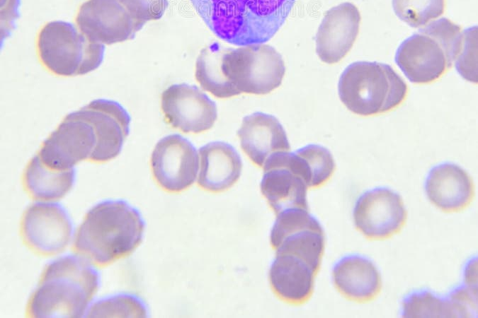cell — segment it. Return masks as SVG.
<instances>
[{
    "label": "cell",
    "instance_id": "3",
    "mask_svg": "<svg viewBox=\"0 0 478 318\" xmlns=\"http://www.w3.org/2000/svg\"><path fill=\"white\" fill-rule=\"evenodd\" d=\"M220 39L234 45L262 44L285 23L295 0H190Z\"/></svg>",
    "mask_w": 478,
    "mask_h": 318
},
{
    "label": "cell",
    "instance_id": "22",
    "mask_svg": "<svg viewBox=\"0 0 478 318\" xmlns=\"http://www.w3.org/2000/svg\"><path fill=\"white\" fill-rule=\"evenodd\" d=\"M75 178L74 167L64 170L50 167L36 154L25 169L23 182L25 191L33 199L55 201L71 190Z\"/></svg>",
    "mask_w": 478,
    "mask_h": 318
},
{
    "label": "cell",
    "instance_id": "15",
    "mask_svg": "<svg viewBox=\"0 0 478 318\" xmlns=\"http://www.w3.org/2000/svg\"><path fill=\"white\" fill-rule=\"evenodd\" d=\"M261 194L278 214L292 208L309 209L308 185L295 165L289 151L273 154L263 166Z\"/></svg>",
    "mask_w": 478,
    "mask_h": 318
},
{
    "label": "cell",
    "instance_id": "2",
    "mask_svg": "<svg viewBox=\"0 0 478 318\" xmlns=\"http://www.w3.org/2000/svg\"><path fill=\"white\" fill-rule=\"evenodd\" d=\"M101 283L93 264L79 254L51 261L26 308L29 317H85Z\"/></svg>",
    "mask_w": 478,
    "mask_h": 318
},
{
    "label": "cell",
    "instance_id": "11",
    "mask_svg": "<svg viewBox=\"0 0 478 318\" xmlns=\"http://www.w3.org/2000/svg\"><path fill=\"white\" fill-rule=\"evenodd\" d=\"M199 165L195 147L188 139L178 134L161 139L150 159L156 182L164 190L171 193L181 192L194 183Z\"/></svg>",
    "mask_w": 478,
    "mask_h": 318
},
{
    "label": "cell",
    "instance_id": "24",
    "mask_svg": "<svg viewBox=\"0 0 478 318\" xmlns=\"http://www.w3.org/2000/svg\"><path fill=\"white\" fill-rule=\"evenodd\" d=\"M149 308L137 294L119 293L105 296L91 304L88 317H148Z\"/></svg>",
    "mask_w": 478,
    "mask_h": 318
},
{
    "label": "cell",
    "instance_id": "8",
    "mask_svg": "<svg viewBox=\"0 0 478 318\" xmlns=\"http://www.w3.org/2000/svg\"><path fill=\"white\" fill-rule=\"evenodd\" d=\"M37 50L41 63L50 72L61 76H75L99 67L105 46L89 40L74 24L55 20L40 31Z\"/></svg>",
    "mask_w": 478,
    "mask_h": 318
},
{
    "label": "cell",
    "instance_id": "20",
    "mask_svg": "<svg viewBox=\"0 0 478 318\" xmlns=\"http://www.w3.org/2000/svg\"><path fill=\"white\" fill-rule=\"evenodd\" d=\"M332 280L343 296L357 302L374 300L382 288L379 271L370 259L360 254L339 259L333 266Z\"/></svg>",
    "mask_w": 478,
    "mask_h": 318
},
{
    "label": "cell",
    "instance_id": "10",
    "mask_svg": "<svg viewBox=\"0 0 478 318\" xmlns=\"http://www.w3.org/2000/svg\"><path fill=\"white\" fill-rule=\"evenodd\" d=\"M20 229L25 244L44 256L62 252L74 234L69 213L55 201H40L29 206L22 217Z\"/></svg>",
    "mask_w": 478,
    "mask_h": 318
},
{
    "label": "cell",
    "instance_id": "12",
    "mask_svg": "<svg viewBox=\"0 0 478 318\" xmlns=\"http://www.w3.org/2000/svg\"><path fill=\"white\" fill-rule=\"evenodd\" d=\"M353 218L355 228L367 238L384 240L399 232L407 213L401 196L387 187L363 192L356 200Z\"/></svg>",
    "mask_w": 478,
    "mask_h": 318
},
{
    "label": "cell",
    "instance_id": "9",
    "mask_svg": "<svg viewBox=\"0 0 478 318\" xmlns=\"http://www.w3.org/2000/svg\"><path fill=\"white\" fill-rule=\"evenodd\" d=\"M275 254H289L308 262L317 272L324 251L325 236L319 220L305 208L276 214L270 232Z\"/></svg>",
    "mask_w": 478,
    "mask_h": 318
},
{
    "label": "cell",
    "instance_id": "27",
    "mask_svg": "<svg viewBox=\"0 0 478 318\" xmlns=\"http://www.w3.org/2000/svg\"><path fill=\"white\" fill-rule=\"evenodd\" d=\"M477 26L464 30L460 51L455 59L458 73L465 79L477 82Z\"/></svg>",
    "mask_w": 478,
    "mask_h": 318
},
{
    "label": "cell",
    "instance_id": "1",
    "mask_svg": "<svg viewBox=\"0 0 478 318\" xmlns=\"http://www.w3.org/2000/svg\"><path fill=\"white\" fill-rule=\"evenodd\" d=\"M144 230L137 208L123 199L104 200L87 212L74 235V248L94 265L106 266L133 252Z\"/></svg>",
    "mask_w": 478,
    "mask_h": 318
},
{
    "label": "cell",
    "instance_id": "14",
    "mask_svg": "<svg viewBox=\"0 0 478 318\" xmlns=\"http://www.w3.org/2000/svg\"><path fill=\"white\" fill-rule=\"evenodd\" d=\"M76 22L89 40L106 45L132 40L143 27L118 0H88L80 6Z\"/></svg>",
    "mask_w": 478,
    "mask_h": 318
},
{
    "label": "cell",
    "instance_id": "5",
    "mask_svg": "<svg viewBox=\"0 0 478 318\" xmlns=\"http://www.w3.org/2000/svg\"><path fill=\"white\" fill-rule=\"evenodd\" d=\"M338 93L351 112L370 116L399 106L406 96L407 86L390 65L360 61L349 64L342 72Z\"/></svg>",
    "mask_w": 478,
    "mask_h": 318
},
{
    "label": "cell",
    "instance_id": "13",
    "mask_svg": "<svg viewBox=\"0 0 478 318\" xmlns=\"http://www.w3.org/2000/svg\"><path fill=\"white\" fill-rule=\"evenodd\" d=\"M161 109L166 122L184 133L210 129L217 118L215 102L198 87L173 84L161 93Z\"/></svg>",
    "mask_w": 478,
    "mask_h": 318
},
{
    "label": "cell",
    "instance_id": "7",
    "mask_svg": "<svg viewBox=\"0 0 478 318\" xmlns=\"http://www.w3.org/2000/svg\"><path fill=\"white\" fill-rule=\"evenodd\" d=\"M220 63L227 98L242 93L268 94L281 85L285 73L280 54L263 43L236 49L222 45Z\"/></svg>",
    "mask_w": 478,
    "mask_h": 318
},
{
    "label": "cell",
    "instance_id": "21",
    "mask_svg": "<svg viewBox=\"0 0 478 318\" xmlns=\"http://www.w3.org/2000/svg\"><path fill=\"white\" fill-rule=\"evenodd\" d=\"M317 271L306 261L289 254H275L268 278L273 293L283 301L299 305L306 302L314 290Z\"/></svg>",
    "mask_w": 478,
    "mask_h": 318
},
{
    "label": "cell",
    "instance_id": "26",
    "mask_svg": "<svg viewBox=\"0 0 478 318\" xmlns=\"http://www.w3.org/2000/svg\"><path fill=\"white\" fill-rule=\"evenodd\" d=\"M309 176V188L321 187L332 176L336 164L331 152L319 144H308L297 150Z\"/></svg>",
    "mask_w": 478,
    "mask_h": 318
},
{
    "label": "cell",
    "instance_id": "18",
    "mask_svg": "<svg viewBox=\"0 0 478 318\" xmlns=\"http://www.w3.org/2000/svg\"><path fill=\"white\" fill-rule=\"evenodd\" d=\"M424 188L430 201L449 213L464 210L474 196V186L469 174L450 162L436 165L430 170Z\"/></svg>",
    "mask_w": 478,
    "mask_h": 318
},
{
    "label": "cell",
    "instance_id": "17",
    "mask_svg": "<svg viewBox=\"0 0 478 318\" xmlns=\"http://www.w3.org/2000/svg\"><path fill=\"white\" fill-rule=\"evenodd\" d=\"M237 136L242 151L258 167H263L273 154L290 149L280 122L275 116L264 112L244 117Z\"/></svg>",
    "mask_w": 478,
    "mask_h": 318
},
{
    "label": "cell",
    "instance_id": "23",
    "mask_svg": "<svg viewBox=\"0 0 478 318\" xmlns=\"http://www.w3.org/2000/svg\"><path fill=\"white\" fill-rule=\"evenodd\" d=\"M405 317H457L464 313L460 305L451 299H443L428 290H418L406 296L403 302Z\"/></svg>",
    "mask_w": 478,
    "mask_h": 318
},
{
    "label": "cell",
    "instance_id": "19",
    "mask_svg": "<svg viewBox=\"0 0 478 318\" xmlns=\"http://www.w3.org/2000/svg\"><path fill=\"white\" fill-rule=\"evenodd\" d=\"M198 184L203 189L222 192L239 179L242 161L237 151L224 141H212L201 146Z\"/></svg>",
    "mask_w": 478,
    "mask_h": 318
},
{
    "label": "cell",
    "instance_id": "4",
    "mask_svg": "<svg viewBox=\"0 0 478 318\" xmlns=\"http://www.w3.org/2000/svg\"><path fill=\"white\" fill-rule=\"evenodd\" d=\"M460 28L446 18L431 22L399 45L397 65L412 83L435 81L451 68L460 51Z\"/></svg>",
    "mask_w": 478,
    "mask_h": 318
},
{
    "label": "cell",
    "instance_id": "28",
    "mask_svg": "<svg viewBox=\"0 0 478 318\" xmlns=\"http://www.w3.org/2000/svg\"><path fill=\"white\" fill-rule=\"evenodd\" d=\"M142 26L146 22L160 19L167 9V0H118Z\"/></svg>",
    "mask_w": 478,
    "mask_h": 318
},
{
    "label": "cell",
    "instance_id": "25",
    "mask_svg": "<svg viewBox=\"0 0 478 318\" xmlns=\"http://www.w3.org/2000/svg\"><path fill=\"white\" fill-rule=\"evenodd\" d=\"M396 16L409 26L419 28L441 16L445 0H392Z\"/></svg>",
    "mask_w": 478,
    "mask_h": 318
},
{
    "label": "cell",
    "instance_id": "29",
    "mask_svg": "<svg viewBox=\"0 0 478 318\" xmlns=\"http://www.w3.org/2000/svg\"><path fill=\"white\" fill-rule=\"evenodd\" d=\"M454 299H455V298H454ZM456 301H457V300H456ZM458 303H459V302H458ZM459 304H460V303H459ZM461 306H462V305H461ZM463 309H464V308H463ZM464 310H465V309H464ZM465 312H466V311H465ZM466 315H467V314H466Z\"/></svg>",
    "mask_w": 478,
    "mask_h": 318
},
{
    "label": "cell",
    "instance_id": "6",
    "mask_svg": "<svg viewBox=\"0 0 478 318\" xmlns=\"http://www.w3.org/2000/svg\"><path fill=\"white\" fill-rule=\"evenodd\" d=\"M37 154L48 167L61 170L85 160L105 163L104 134L94 102L67 114Z\"/></svg>",
    "mask_w": 478,
    "mask_h": 318
},
{
    "label": "cell",
    "instance_id": "16",
    "mask_svg": "<svg viewBox=\"0 0 478 318\" xmlns=\"http://www.w3.org/2000/svg\"><path fill=\"white\" fill-rule=\"evenodd\" d=\"M360 18L357 7L349 2L326 12L315 37L316 52L323 62L335 64L347 54L358 34Z\"/></svg>",
    "mask_w": 478,
    "mask_h": 318
}]
</instances>
